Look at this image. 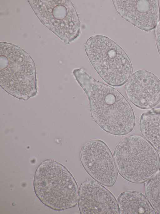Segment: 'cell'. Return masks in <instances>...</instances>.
Instances as JSON below:
<instances>
[{"label": "cell", "mask_w": 160, "mask_h": 214, "mask_svg": "<svg viewBox=\"0 0 160 214\" xmlns=\"http://www.w3.org/2000/svg\"><path fill=\"white\" fill-rule=\"evenodd\" d=\"M115 163L120 175L135 184L146 182L159 170L158 152L143 136L138 135L122 139L113 153Z\"/></svg>", "instance_id": "obj_3"}, {"label": "cell", "mask_w": 160, "mask_h": 214, "mask_svg": "<svg viewBox=\"0 0 160 214\" xmlns=\"http://www.w3.org/2000/svg\"><path fill=\"white\" fill-rule=\"evenodd\" d=\"M28 2L41 22L65 43L79 36L78 15L69 0H30Z\"/></svg>", "instance_id": "obj_6"}, {"label": "cell", "mask_w": 160, "mask_h": 214, "mask_svg": "<svg viewBox=\"0 0 160 214\" xmlns=\"http://www.w3.org/2000/svg\"><path fill=\"white\" fill-rule=\"evenodd\" d=\"M114 7L123 19L147 32L155 29L159 21L160 11L158 0H114Z\"/></svg>", "instance_id": "obj_10"}, {"label": "cell", "mask_w": 160, "mask_h": 214, "mask_svg": "<svg viewBox=\"0 0 160 214\" xmlns=\"http://www.w3.org/2000/svg\"><path fill=\"white\" fill-rule=\"evenodd\" d=\"M80 158L86 171L95 180L108 187L114 185L118 171L112 153L104 142L98 139L87 142L81 148Z\"/></svg>", "instance_id": "obj_7"}, {"label": "cell", "mask_w": 160, "mask_h": 214, "mask_svg": "<svg viewBox=\"0 0 160 214\" xmlns=\"http://www.w3.org/2000/svg\"><path fill=\"white\" fill-rule=\"evenodd\" d=\"M0 76L1 87L17 98L26 100L38 93L35 63L18 46L0 42Z\"/></svg>", "instance_id": "obj_4"}, {"label": "cell", "mask_w": 160, "mask_h": 214, "mask_svg": "<svg viewBox=\"0 0 160 214\" xmlns=\"http://www.w3.org/2000/svg\"><path fill=\"white\" fill-rule=\"evenodd\" d=\"M125 89L130 101L141 109H151L160 101V81L147 70H139L132 75Z\"/></svg>", "instance_id": "obj_9"}, {"label": "cell", "mask_w": 160, "mask_h": 214, "mask_svg": "<svg viewBox=\"0 0 160 214\" xmlns=\"http://www.w3.org/2000/svg\"><path fill=\"white\" fill-rule=\"evenodd\" d=\"M155 34L157 47L160 56V20L155 28Z\"/></svg>", "instance_id": "obj_14"}, {"label": "cell", "mask_w": 160, "mask_h": 214, "mask_svg": "<svg viewBox=\"0 0 160 214\" xmlns=\"http://www.w3.org/2000/svg\"><path fill=\"white\" fill-rule=\"evenodd\" d=\"M85 50L94 68L109 85L122 86L132 75V66L129 57L108 37L101 35L90 37L85 43Z\"/></svg>", "instance_id": "obj_5"}, {"label": "cell", "mask_w": 160, "mask_h": 214, "mask_svg": "<svg viewBox=\"0 0 160 214\" xmlns=\"http://www.w3.org/2000/svg\"><path fill=\"white\" fill-rule=\"evenodd\" d=\"M33 185L38 199L54 210H64L78 203L79 190L76 181L64 166L55 161L47 160L39 165Z\"/></svg>", "instance_id": "obj_2"}, {"label": "cell", "mask_w": 160, "mask_h": 214, "mask_svg": "<svg viewBox=\"0 0 160 214\" xmlns=\"http://www.w3.org/2000/svg\"><path fill=\"white\" fill-rule=\"evenodd\" d=\"M78 203L80 214H119L115 196L94 180L88 179L81 184Z\"/></svg>", "instance_id": "obj_8"}, {"label": "cell", "mask_w": 160, "mask_h": 214, "mask_svg": "<svg viewBox=\"0 0 160 214\" xmlns=\"http://www.w3.org/2000/svg\"><path fill=\"white\" fill-rule=\"evenodd\" d=\"M119 214H155L147 198L142 193L134 190L124 191L117 198Z\"/></svg>", "instance_id": "obj_11"}, {"label": "cell", "mask_w": 160, "mask_h": 214, "mask_svg": "<svg viewBox=\"0 0 160 214\" xmlns=\"http://www.w3.org/2000/svg\"><path fill=\"white\" fill-rule=\"evenodd\" d=\"M139 125L143 136L160 154V113L151 111L142 113Z\"/></svg>", "instance_id": "obj_12"}, {"label": "cell", "mask_w": 160, "mask_h": 214, "mask_svg": "<svg viewBox=\"0 0 160 214\" xmlns=\"http://www.w3.org/2000/svg\"><path fill=\"white\" fill-rule=\"evenodd\" d=\"M144 190L150 204L156 213L160 214V170L146 181Z\"/></svg>", "instance_id": "obj_13"}, {"label": "cell", "mask_w": 160, "mask_h": 214, "mask_svg": "<svg viewBox=\"0 0 160 214\" xmlns=\"http://www.w3.org/2000/svg\"><path fill=\"white\" fill-rule=\"evenodd\" d=\"M72 73L88 97L93 119L102 129L119 136L132 131L135 124L134 114L121 94L93 78L83 68L73 70Z\"/></svg>", "instance_id": "obj_1"}]
</instances>
